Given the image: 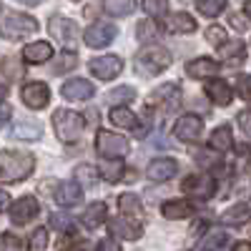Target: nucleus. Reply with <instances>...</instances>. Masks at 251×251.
Here are the masks:
<instances>
[{
	"mask_svg": "<svg viewBox=\"0 0 251 251\" xmlns=\"http://www.w3.org/2000/svg\"><path fill=\"white\" fill-rule=\"evenodd\" d=\"M35 156L28 151H0V181L18 183L33 174Z\"/></svg>",
	"mask_w": 251,
	"mask_h": 251,
	"instance_id": "f257e3e1",
	"label": "nucleus"
},
{
	"mask_svg": "<svg viewBox=\"0 0 251 251\" xmlns=\"http://www.w3.org/2000/svg\"><path fill=\"white\" fill-rule=\"evenodd\" d=\"M83 116L75 113V111H66V108H58L53 113V128H55V136L63 141V143H73L80 138V131H83Z\"/></svg>",
	"mask_w": 251,
	"mask_h": 251,
	"instance_id": "f03ea898",
	"label": "nucleus"
},
{
	"mask_svg": "<svg viewBox=\"0 0 251 251\" xmlns=\"http://www.w3.org/2000/svg\"><path fill=\"white\" fill-rule=\"evenodd\" d=\"M171 60H174V55L166 50L163 46H146V48H141L138 55H136V66H138L143 73L156 75V73H161V71L169 68Z\"/></svg>",
	"mask_w": 251,
	"mask_h": 251,
	"instance_id": "7ed1b4c3",
	"label": "nucleus"
},
{
	"mask_svg": "<svg viewBox=\"0 0 251 251\" xmlns=\"http://www.w3.org/2000/svg\"><path fill=\"white\" fill-rule=\"evenodd\" d=\"M96 151L106 161H118L128 153V138H123L113 131H98L96 133Z\"/></svg>",
	"mask_w": 251,
	"mask_h": 251,
	"instance_id": "20e7f679",
	"label": "nucleus"
},
{
	"mask_svg": "<svg viewBox=\"0 0 251 251\" xmlns=\"http://www.w3.org/2000/svg\"><path fill=\"white\" fill-rule=\"evenodd\" d=\"M38 30V20L25 15V13H13L3 20L0 25V35L8 38V40H20V38H28L30 33Z\"/></svg>",
	"mask_w": 251,
	"mask_h": 251,
	"instance_id": "39448f33",
	"label": "nucleus"
},
{
	"mask_svg": "<svg viewBox=\"0 0 251 251\" xmlns=\"http://www.w3.org/2000/svg\"><path fill=\"white\" fill-rule=\"evenodd\" d=\"M50 33L55 35V40H60L63 46H66V50H75L78 46V35H80V28L75 20L71 18H63V15H53L50 23H48Z\"/></svg>",
	"mask_w": 251,
	"mask_h": 251,
	"instance_id": "423d86ee",
	"label": "nucleus"
},
{
	"mask_svg": "<svg viewBox=\"0 0 251 251\" xmlns=\"http://www.w3.org/2000/svg\"><path fill=\"white\" fill-rule=\"evenodd\" d=\"M183 191L188 194V196H196V199H211L214 194H216V181H214V176L211 174H194V176H188L186 181H183Z\"/></svg>",
	"mask_w": 251,
	"mask_h": 251,
	"instance_id": "0eeeda50",
	"label": "nucleus"
},
{
	"mask_svg": "<svg viewBox=\"0 0 251 251\" xmlns=\"http://www.w3.org/2000/svg\"><path fill=\"white\" fill-rule=\"evenodd\" d=\"M38 214H40V203H38V199H33V196H23V199H18V201L10 206V221H13L15 226L30 224Z\"/></svg>",
	"mask_w": 251,
	"mask_h": 251,
	"instance_id": "6e6552de",
	"label": "nucleus"
},
{
	"mask_svg": "<svg viewBox=\"0 0 251 251\" xmlns=\"http://www.w3.org/2000/svg\"><path fill=\"white\" fill-rule=\"evenodd\" d=\"M201 133H203V121L199 118V116H181L176 123H174V136L178 138V141H186V143H194V141H199L201 138Z\"/></svg>",
	"mask_w": 251,
	"mask_h": 251,
	"instance_id": "1a4fd4ad",
	"label": "nucleus"
},
{
	"mask_svg": "<svg viewBox=\"0 0 251 251\" xmlns=\"http://www.w3.org/2000/svg\"><path fill=\"white\" fill-rule=\"evenodd\" d=\"M88 68L96 78L100 80H113L121 71H123V60L118 55H100V58H93L88 63Z\"/></svg>",
	"mask_w": 251,
	"mask_h": 251,
	"instance_id": "9d476101",
	"label": "nucleus"
},
{
	"mask_svg": "<svg viewBox=\"0 0 251 251\" xmlns=\"http://www.w3.org/2000/svg\"><path fill=\"white\" fill-rule=\"evenodd\" d=\"M20 96H23V103L28 108H46L48 106V100H50V91L43 80H30L25 83V88L20 91Z\"/></svg>",
	"mask_w": 251,
	"mask_h": 251,
	"instance_id": "9b49d317",
	"label": "nucleus"
},
{
	"mask_svg": "<svg viewBox=\"0 0 251 251\" xmlns=\"http://www.w3.org/2000/svg\"><path fill=\"white\" fill-rule=\"evenodd\" d=\"M151 103H156V106L163 108L166 113L178 111V106H181V88L176 86V83H163V86L151 96Z\"/></svg>",
	"mask_w": 251,
	"mask_h": 251,
	"instance_id": "f8f14e48",
	"label": "nucleus"
},
{
	"mask_svg": "<svg viewBox=\"0 0 251 251\" xmlns=\"http://www.w3.org/2000/svg\"><path fill=\"white\" fill-rule=\"evenodd\" d=\"M113 38H116V28L108 23H93L88 30H83V40L91 48H106Z\"/></svg>",
	"mask_w": 251,
	"mask_h": 251,
	"instance_id": "ddd939ff",
	"label": "nucleus"
},
{
	"mask_svg": "<svg viewBox=\"0 0 251 251\" xmlns=\"http://www.w3.org/2000/svg\"><path fill=\"white\" fill-rule=\"evenodd\" d=\"M60 93H63L66 100H88V98H93L96 88H93V83L86 80V78H71V80L63 83Z\"/></svg>",
	"mask_w": 251,
	"mask_h": 251,
	"instance_id": "4468645a",
	"label": "nucleus"
},
{
	"mask_svg": "<svg viewBox=\"0 0 251 251\" xmlns=\"http://www.w3.org/2000/svg\"><path fill=\"white\" fill-rule=\"evenodd\" d=\"M111 234L118 236V239H126V241H136L143 236V226L136 221V219H128V216H118L111 221Z\"/></svg>",
	"mask_w": 251,
	"mask_h": 251,
	"instance_id": "2eb2a0df",
	"label": "nucleus"
},
{
	"mask_svg": "<svg viewBox=\"0 0 251 251\" xmlns=\"http://www.w3.org/2000/svg\"><path fill=\"white\" fill-rule=\"evenodd\" d=\"M176 171H178V163H176L174 158H156V161H151L146 176H149L151 181H156V183H161V181L174 178Z\"/></svg>",
	"mask_w": 251,
	"mask_h": 251,
	"instance_id": "dca6fc26",
	"label": "nucleus"
},
{
	"mask_svg": "<svg viewBox=\"0 0 251 251\" xmlns=\"http://www.w3.org/2000/svg\"><path fill=\"white\" fill-rule=\"evenodd\" d=\"M83 201V188L75 183V181H63V183H58V188H55V203H60V206H75V203H80Z\"/></svg>",
	"mask_w": 251,
	"mask_h": 251,
	"instance_id": "f3484780",
	"label": "nucleus"
},
{
	"mask_svg": "<svg viewBox=\"0 0 251 251\" xmlns=\"http://www.w3.org/2000/svg\"><path fill=\"white\" fill-rule=\"evenodd\" d=\"M206 96L211 98L216 106H228L231 103V98H234V91L228 88V83L226 80H221V78H214V80H208L206 83Z\"/></svg>",
	"mask_w": 251,
	"mask_h": 251,
	"instance_id": "a211bd4d",
	"label": "nucleus"
},
{
	"mask_svg": "<svg viewBox=\"0 0 251 251\" xmlns=\"http://www.w3.org/2000/svg\"><path fill=\"white\" fill-rule=\"evenodd\" d=\"M186 73L191 78H211L219 73V63L214 58H196L191 63H186Z\"/></svg>",
	"mask_w": 251,
	"mask_h": 251,
	"instance_id": "6ab92c4d",
	"label": "nucleus"
},
{
	"mask_svg": "<svg viewBox=\"0 0 251 251\" xmlns=\"http://www.w3.org/2000/svg\"><path fill=\"white\" fill-rule=\"evenodd\" d=\"M23 58H25V63L40 66V63L53 58V48H50V43H46V40H38V43H30V46L23 48Z\"/></svg>",
	"mask_w": 251,
	"mask_h": 251,
	"instance_id": "aec40b11",
	"label": "nucleus"
},
{
	"mask_svg": "<svg viewBox=\"0 0 251 251\" xmlns=\"http://www.w3.org/2000/svg\"><path fill=\"white\" fill-rule=\"evenodd\" d=\"M196 211L194 208V203L191 201H183V199H176V201H166L163 206H161V214L166 216V219H188Z\"/></svg>",
	"mask_w": 251,
	"mask_h": 251,
	"instance_id": "412c9836",
	"label": "nucleus"
},
{
	"mask_svg": "<svg viewBox=\"0 0 251 251\" xmlns=\"http://www.w3.org/2000/svg\"><path fill=\"white\" fill-rule=\"evenodd\" d=\"M103 221H106V203L103 201H93L86 206V211L80 214V224L86 228H98Z\"/></svg>",
	"mask_w": 251,
	"mask_h": 251,
	"instance_id": "4be33fe9",
	"label": "nucleus"
},
{
	"mask_svg": "<svg viewBox=\"0 0 251 251\" xmlns=\"http://www.w3.org/2000/svg\"><path fill=\"white\" fill-rule=\"evenodd\" d=\"M246 221H251V208L246 203H236L221 214V224H226V226H241Z\"/></svg>",
	"mask_w": 251,
	"mask_h": 251,
	"instance_id": "5701e85b",
	"label": "nucleus"
},
{
	"mask_svg": "<svg viewBox=\"0 0 251 251\" xmlns=\"http://www.w3.org/2000/svg\"><path fill=\"white\" fill-rule=\"evenodd\" d=\"M208 146L216 151V153H224V151H231L234 146V136H231V128L228 126H219V128L211 133V138H208Z\"/></svg>",
	"mask_w": 251,
	"mask_h": 251,
	"instance_id": "b1692460",
	"label": "nucleus"
},
{
	"mask_svg": "<svg viewBox=\"0 0 251 251\" xmlns=\"http://www.w3.org/2000/svg\"><path fill=\"white\" fill-rule=\"evenodd\" d=\"M166 28H169V33H194L196 20L188 13H176V15L166 18Z\"/></svg>",
	"mask_w": 251,
	"mask_h": 251,
	"instance_id": "393cba45",
	"label": "nucleus"
},
{
	"mask_svg": "<svg viewBox=\"0 0 251 251\" xmlns=\"http://www.w3.org/2000/svg\"><path fill=\"white\" fill-rule=\"evenodd\" d=\"M161 25L156 23V20H141L138 28H136V38H138V43H156V40L161 38Z\"/></svg>",
	"mask_w": 251,
	"mask_h": 251,
	"instance_id": "a878e982",
	"label": "nucleus"
},
{
	"mask_svg": "<svg viewBox=\"0 0 251 251\" xmlns=\"http://www.w3.org/2000/svg\"><path fill=\"white\" fill-rule=\"evenodd\" d=\"M118 206H121L123 216H128V219H141L143 216V203L136 194H121Z\"/></svg>",
	"mask_w": 251,
	"mask_h": 251,
	"instance_id": "bb28decb",
	"label": "nucleus"
},
{
	"mask_svg": "<svg viewBox=\"0 0 251 251\" xmlns=\"http://www.w3.org/2000/svg\"><path fill=\"white\" fill-rule=\"evenodd\" d=\"M224 50H221V58H224V63H228V66H236V63H241L244 58H246V46L241 43V40H234V43H226V46H221Z\"/></svg>",
	"mask_w": 251,
	"mask_h": 251,
	"instance_id": "cd10ccee",
	"label": "nucleus"
},
{
	"mask_svg": "<svg viewBox=\"0 0 251 251\" xmlns=\"http://www.w3.org/2000/svg\"><path fill=\"white\" fill-rule=\"evenodd\" d=\"M108 118H111V123L113 126H118V128H136L138 126V118H136V113L133 111H128V108H113L111 113H108Z\"/></svg>",
	"mask_w": 251,
	"mask_h": 251,
	"instance_id": "c85d7f7f",
	"label": "nucleus"
},
{
	"mask_svg": "<svg viewBox=\"0 0 251 251\" xmlns=\"http://www.w3.org/2000/svg\"><path fill=\"white\" fill-rule=\"evenodd\" d=\"M75 63H78V55L73 53V50H63V53H58L55 55V60H53V75H63V73H68V71H73L75 68Z\"/></svg>",
	"mask_w": 251,
	"mask_h": 251,
	"instance_id": "c756f323",
	"label": "nucleus"
},
{
	"mask_svg": "<svg viewBox=\"0 0 251 251\" xmlns=\"http://www.w3.org/2000/svg\"><path fill=\"white\" fill-rule=\"evenodd\" d=\"M98 181V169L96 166H88V163H80L75 169V183L80 188H93Z\"/></svg>",
	"mask_w": 251,
	"mask_h": 251,
	"instance_id": "7c9ffc66",
	"label": "nucleus"
},
{
	"mask_svg": "<svg viewBox=\"0 0 251 251\" xmlns=\"http://www.w3.org/2000/svg\"><path fill=\"white\" fill-rule=\"evenodd\" d=\"M13 136L23 138V141H35V138H40V126L30 123V121H20L13 126Z\"/></svg>",
	"mask_w": 251,
	"mask_h": 251,
	"instance_id": "2f4dec72",
	"label": "nucleus"
},
{
	"mask_svg": "<svg viewBox=\"0 0 251 251\" xmlns=\"http://www.w3.org/2000/svg\"><path fill=\"white\" fill-rule=\"evenodd\" d=\"M196 10L206 18H216L226 10V0H196Z\"/></svg>",
	"mask_w": 251,
	"mask_h": 251,
	"instance_id": "473e14b6",
	"label": "nucleus"
},
{
	"mask_svg": "<svg viewBox=\"0 0 251 251\" xmlns=\"http://www.w3.org/2000/svg\"><path fill=\"white\" fill-rule=\"evenodd\" d=\"M106 98H108V103H113L116 108H121L123 103H131V100L136 98V91H133L131 86H118V88H113Z\"/></svg>",
	"mask_w": 251,
	"mask_h": 251,
	"instance_id": "72a5a7b5",
	"label": "nucleus"
},
{
	"mask_svg": "<svg viewBox=\"0 0 251 251\" xmlns=\"http://www.w3.org/2000/svg\"><path fill=\"white\" fill-rule=\"evenodd\" d=\"M224 244H226V234H224V231H211V234H208V236L196 246V251H219Z\"/></svg>",
	"mask_w": 251,
	"mask_h": 251,
	"instance_id": "f704fd0d",
	"label": "nucleus"
},
{
	"mask_svg": "<svg viewBox=\"0 0 251 251\" xmlns=\"http://www.w3.org/2000/svg\"><path fill=\"white\" fill-rule=\"evenodd\" d=\"M98 171H100V176L106 178V181L116 183V181H121V178H123V171H126V169L121 166V161H108V163H103Z\"/></svg>",
	"mask_w": 251,
	"mask_h": 251,
	"instance_id": "c9c22d12",
	"label": "nucleus"
},
{
	"mask_svg": "<svg viewBox=\"0 0 251 251\" xmlns=\"http://www.w3.org/2000/svg\"><path fill=\"white\" fill-rule=\"evenodd\" d=\"M106 10L111 15H128L131 10H136L133 0H106Z\"/></svg>",
	"mask_w": 251,
	"mask_h": 251,
	"instance_id": "e433bc0d",
	"label": "nucleus"
},
{
	"mask_svg": "<svg viewBox=\"0 0 251 251\" xmlns=\"http://www.w3.org/2000/svg\"><path fill=\"white\" fill-rule=\"evenodd\" d=\"M28 246H30V251H46V246H48V228H35V231L30 234V241H28Z\"/></svg>",
	"mask_w": 251,
	"mask_h": 251,
	"instance_id": "4c0bfd02",
	"label": "nucleus"
},
{
	"mask_svg": "<svg viewBox=\"0 0 251 251\" xmlns=\"http://www.w3.org/2000/svg\"><path fill=\"white\" fill-rule=\"evenodd\" d=\"M143 10L149 15H166V10H169V0H143Z\"/></svg>",
	"mask_w": 251,
	"mask_h": 251,
	"instance_id": "58836bf2",
	"label": "nucleus"
},
{
	"mask_svg": "<svg viewBox=\"0 0 251 251\" xmlns=\"http://www.w3.org/2000/svg\"><path fill=\"white\" fill-rule=\"evenodd\" d=\"M206 40L211 46H226V30L221 25H208L206 28Z\"/></svg>",
	"mask_w": 251,
	"mask_h": 251,
	"instance_id": "ea45409f",
	"label": "nucleus"
},
{
	"mask_svg": "<svg viewBox=\"0 0 251 251\" xmlns=\"http://www.w3.org/2000/svg\"><path fill=\"white\" fill-rule=\"evenodd\" d=\"M194 158H196L199 166H203V169H211V166L219 163V153L216 151H196Z\"/></svg>",
	"mask_w": 251,
	"mask_h": 251,
	"instance_id": "a19ab883",
	"label": "nucleus"
},
{
	"mask_svg": "<svg viewBox=\"0 0 251 251\" xmlns=\"http://www.w3.org/2000/svg\"><path fill=\"white\" fill-rule=\"evenodd\" d=\"M0 251H23V246H20V239L18 236L3 234V236H0Z\"/></svg>",
	"mask_w": 251,
	"mask_h": 251,
	"instance_id": "79ce46f5",
	"label": "nucleus"
},
{
	"mask_svg": "<svg viewBox=\"0 0 251 251\" xmlns=\"http://www.w3.org/2000/svg\"><path fill=\"white\" fill-rule=\"evenodd\" d=\"M236 91L244 100H251V75H239L236 78Z\"/></svg>",
	"mask_w": 251,
	"mask_h": 251,
	"instance_id": "37998d69",
	"label": "nucleus"
},
{
	"mask_svg": "<svg viewBox=\"0 0 251 251\" xmlns=\"http://www.w3.org/2000/svg\"><path fill=\"white\" fill-rule=\"evenodd\" d=\"M50 224L55 226V231H71L73 219H71V216H63V214H53V216H50Z\"/></svg>",
	"mask_w": 251,
	"mask_h": 251,
	"instance_id": "c03bdc74",
	"label": "nucleus"
},
{
	"mask_svg": "<svg viewBox=\"0 0 251 251\" xmlns=\"http://www.w3.org/2000/svg\"><path fill=\"white\" fill-rule=\"evenodd\" d=\"M96 251H121V246L116 239H103V241H98Z\"/></svg>",
	"mask_w": 251,
	"mask_h": 251,
	"instance_id": "a18cd8bd",
	"label": "nucleus"
},
{
	"mask_svg": "<svg viewBox=\"0 0 251 251\" xmlns=\"http://www.w3.org/2000/svg\"><path fill=\"white\" fill-rule=\"evenodd\" d=\"M236 121H239L241 128H244V133H251V111H241Z\"/></svg>",
	"mask_w": 251,
	"mask_h": 251,
	"instance_id": "49530a36",
	"label": "nucleus"
},
{
	"mask_svg": "<svg viewBox=\"0 0 251 251\" xmlns=\"http://www.w3.org/2000/svg\"><path fill=\"white\" fill-rule=\"evenodd\" d=\"M10 116H13V108L10 106H0V128L10 121Z\"/></svg>",
	"mask_w": 251,
	"mask_h": 251,
	"instance_id": "de8ad7c7",
	"label": "nucleus"
},
{
	"mask_svg": "<svg viewBox=\"0 0 251 251\" xmlns=\"http://www.w3.org/2000/svg\"><path fill=\"white\" fill-rule=\"evenodd\" d=\"M228 23H231L234 28H239V30H246V25H244V20H241V18H239L236 13H234L231 18H228Z\"/></svg>",
	"mask_w": 251,
	"mask_h": 251,
	"instance_id": "09e8293b",
	"label": "nucleus"
},
{
	"mask_svg": "<svg viewBox=\"0 0 251 251\" xmlns=\"http://www.w3.org/2000/svg\"><path fill=\"white\" fill-rule=\"evenodd\" d=\"M8 203H10V196H8L5 191H0V211H3V208H8Z\"/></svg>",
	"mask_w": 251,
	"mask_h": 251,
	"instance_id": "8fccbe9b",
	"label": "nucleus"
},
{
	"mask_svg": "<svg viewBox=\"0 0 251 251\" xmlns=\"http://www.w3.org/2000/svg\"><path fill=\"white\" fill-rule=\"evenodd\" d=\"M71 251H91V244H88V241H78Z\"/></svg>",
	"mask_w": 251,
	"mask_h": 251,
	"instance_id": "3c124183",
	"label": "nucleus"
},
{
	"mask_svg": "<svg viewBox=\"0 0 251 251\" xmlns=\"http://www.w3.org/2000/svg\"><path fill=\"white\" fill-rule=\"evenodd\" d=\"M234 251H251V244L241 241V244H236V246H234Z\"/></svg>",
	"mask_w": 251,
	"mask_h": 251,
	"instance_id": "603ef678",
	"label": "nucleus"
},
{
	"mask_svg": "<svg viewBox=\"0 0 251 251\" xmlns=\"http://www.w3.org/2000/svg\"><path fill=\"white\" fill-rule=\"evenodd\" d=\"M244 13H246V18H251V0H246V3H244Z\"/></svg>",
	"mask_w": 251,
	"mask_h": 251,
	"instance_id": "864d4df0",
	"label": "nucleus"
},
{
	"mask_svg": "<svg viewBox=\"0 0 251 251\" xmlns=\"http://www.w3.org/2000/svg\"><path fill=\"white\" fill-rule=\"evenodd\" d=\"M5 96H8V88H5V86H0V100H3Z\"/></svg>",
	"mask_w": 251,
	"mask_h": 251,
	"instance_id": "5fc2aeb1",
	"label": "nucleus"
},
{
	"mask_svg": "<svg viewBox=\"0 0 251 251\" xmlns=\"http://www.w3.org/2000/svg\"><path fill=\"white\" fill-rule=\"evenodd\" d=\"M0 10H3V3H0Z\"/></svg>",
	"mask_w": 251,
	"mask_h": 251,
	"instance_id": "6e6d98bb",
	"label": "nucleus"
}]
</instances>
